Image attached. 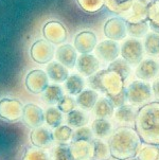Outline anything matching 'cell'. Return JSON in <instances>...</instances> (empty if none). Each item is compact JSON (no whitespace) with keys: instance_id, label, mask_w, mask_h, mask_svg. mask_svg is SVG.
<instances>
[{"instance_id":"6da1fadb","label":"cell","mask_w":159,"mask_h":160,"mask_svg":"<svg viewBox=\"0 0 159 160\" xmlns=\"http://www.w3.org/2000/svg\"><path fill=\"white\" fill-rule=\"evenodd\" d=\"M107 142L112 157L117 160L133 158L142 144L136 128L127 126H118L115 128Z\"/></svg>"},{"instance_id":"7a4b0ae2","label":"cell","mask_w":159,"mask_h":160,"mask_svg":"<svg viewBox=\"0 0 159 160\" xmlns=\"http://www.w3.org/2000/svg\"><path fill=\"white\" fill-rule=\"evenodd\" d=\"M135 128L142 143L159 145V101L138 108Z\"/></svg>"},{"instance_id":"3957f363","label":"cell","mask_w":159,"mask_h":160,"mask_svg":"<svg viewBox=\"0 0 159 160\" xmlns=\"http://www.w3.org/2000/svg\"><path fill=\"white\" fill-rule=\"evenodd\" d=\"M87 83L91 89L103 92L106 98L117 96L125 89V82L122 77L108 68L99 70L93 75L87 78Z\"/></svg>"},{"instance_id":"277c9868","label":"cell","mask_w":159,"mask_h":160,"mask_svg":"<svg viewBox=\"0 0 159 160\" xmlns=\"http://www.w3.org/2000/svg\"><path fill=\"white\" fill-rule=\"evenodd\" d=\"M127 103L135 107H142L144 105L153 102L152 84L145 81L136 80L133 81L127 87H125Z\"/></svg>"},{"instance_id":"5b68a950","label":"cell","mask_w":159,"mask_h":160,"mask_svg":"<svg viewBox=\"0 0 159 160\" xmlns=\"http://www.w3.org/2000/svg\"><path fill=\"white\" fill-rule=\"evenodd\" d=\"M143 44L138 38H126L121 46L120 55L129 65H138L143 61L144 56Z\"/></svg>"},{"instance_id":"8992f818","label":"cell","mask_w":159,"mask_h":160,"mask_svg":"<svg viewBox=\"0 0 159 160\" xmlns=\"http://www.w3.org/2000/svg\"><path fill=\"white\" fill-rule=\"evenodd\" d=\"M30 55L35 63L40 65L49 64L55 56V48L53 44H51L48 40L38 39L32 45Z\"/></svg>"},{"instance_id":"52a82bcc","label":"cell","mask_w":159,"mask_h":160,"mask_svg":"<svg viewBox=\"0 0 159 160\" xmlns=\"http://www.w3.org/2000/svg\"><path fill=\"white\" fill-rule=\"evenodd\" d=\"M23 104L17 99L3 98L0 100V118L9 122H15L21 119Z\"/></svg>"},{"instance_id":"ba28073f","label":"cell","mask_w":159,"mask_h":160,"mask_svg":"<svg viewBox=\"0 0 159 160\" xmlns=\"http://www.w3.org/2000/svg\"><path fill=\"white\" fill-rule=\"evenodd\" d=\"M25 85L28 91L31 92V93H42L46 90V88L49 86V77H48L47 72L44 71V70H31L26 77Z\"/></svg>"},{"instance_id":"9c48e42d","label":"cell","mask_w":159,"mask_h":160,"mask_svg":"<svg viewBox=\"0 0 159 160\" xmlns=\"http://www.w3.org/2000/svg\"><path fill=\"white\" fill-rule=\"evenodd\" d=\"M104 35L108 39L120 42L127 36V22L124 18L112 17L104 24Z\"/></svg>"},{"instance_id":"30bf717a","label":"cell","mask_w":159,"mask_h":160,"mask_svg":"<svg viewBox=\"0 0 159 160\" xmlns=\"http://www.w3.org/2000/svg\"><path fill=\"white\" fill-rule=\"evenodd\" d=\"M121 52V47L118 42L112 39H105L101 42H98L95 49V55L99 59H102L106 63H112L119 58Z\"/></svg>"},{"instance_id":"8fae6325","label":"cell","mask_w":159,"mask_h":160,"mask_svg":"<svg viewBox=\"0 0 159 160\" xmlns=\"http://www.w3.org/2000/svg\"><path fill=\"white\" fill-rule=\"evenodd\" d=\"M69 150L73 160H93L95 146L92 140L71 141L69 143Z\"/></svg>"},{"instance_id":"7c38bea8","label":"cell","mask_w":159,"mask_h":160,"mask_svg":"<svg viewBox=\"0 0 159 160\" xmlns=\"http://www.w3.org/2000/svg\"><path fill=\"white\" fill-rule=\"evenodd\" d=\"M46 40L53 45H60L67 38V30L60 21H49L42 28Z\"/></svg>"},{"instance_id":"4fadbf2b","label":"cell","mask_w":159,"mask_h":160,"mask_svg":"<svg viewBox=\"0 0 159 160\" xmlns=\"http://www.w3.org/2000/svg\"><path fill=\"white\" fill-rule=\"evenodd\" d=\"M21 119L25 122L26 125H28L31 128L42 126L45 123V110L38 105L29 103L23 107Z\"/></svg>"},{"instance_id":"5bb4252c","label":"cell","mask_w":159,"mask_h":160,"mask_svg":"<svg viewBox=\"0 0 159 160\" xmlns=\"http://www.w3.org/2000/svg\"><path fill=\"white\" fill-rule=\"evenodd\" d=\"M77 70L82 77L89 78L100 70V61L96 55L88 54H81L77 56Z\"/></svg>"},{"instance_id":"9a60e30c","label":"cell","mask_w":159,"mask_h":160,"mask_svg":"<svg viewBox=\"0 0 159 160\" xmlns=\"http://www.w3.org/2000/svg\"><path fill=\"white\" fill-rule=\"evenodd\" d=\"M137 112H138V107H135L131 104H125L116 108L112 118L118 126L135 127Z\"/></svg>"},{"instance_id":"2e32d148","label":"cell","mask_w":159,"mask_h":160,"mask_svg":"<svg viewBox=\"0 0 159 160\" xmlns=\"http://www.w3.org/2000/svg\"><path fill=\"white\" fill-rule=\"evenodd\" d=\"M151 0H134L131 9L123 14L127 23L141 22L147 20V9Z\"/></svg>"},{"instance_id":"e0dca14e","label":"cell","mask_w":159,"mask_h":160,"mask_svg":"<svg viewBox=\"0 0 159 160\" xmlns=\"http://www.w3.org/2000/svg\"><path fill=\"white\" fill-rule=\"evenodd\" d=\"M30 141L33 146L44 148V150L53 148V144H54L52 132H50V129L44 125L32 128L30 132Z\"/></svg>"},{"instance_id":"ac0fdd59","label":"cell","mask_w":159,"mask_h":160,"mask_svg":"<svg viewBox=\"0 0 159 160\" xmlns=\"http://www.w3.org/2000/svg\"><path fill=\"white\" fill-rule=\"evenodd\" d=\"M98 45L97 35L91 31H82L74 37L75 50L81 54H88L92 51Z\"/></svg>"},{"instance_id":"d6986e66","label":"cell","mask_w":159,"mask_h":160,"mask_svg":"<svg viewBox=\"0 0 159 160\" xmlns=\"http://www.w3.org/2000/svg\"><path fill=\"white\" fill-rule=\"evenodd\" d=\"M158 72H159L158 63L155 59L152 58L143 59L141 63L137 65V68L135 70V74L138 78V80L145 81V82L154 81L157 78Z\"/></svg>"},{"instance_id":"ffe728a7","label":"cell","mask_w":159,"mask_h":160,"mask_svg":"<svg viewBox=\"0 0 159 160\" xmlns=\"http://www.w3.org/2000/svg\"><path fill=\"white\" fill-rule=\"evenodd\" d=\"M77 51L73 46L65 44L55 50V58L58 63L64 65L68 69H72L77 61Z\"/></svg>"},{"instance_id":"44dd1931","label":"cell","mask_w":159,"mask_h":160,"mask_svg":"<svg viewBox=\"0 0 159 160\" xmlns=\"http://www.w3.org/2000/svg\"><path fill=\"white\" fill-rule=\"evenodd\" d=\"M46 72H47L49 80L55 84H62L69 77V69L65 67L64 65L56 62H50L47 64V68H46Z\"/></svg>"},{"instance_id":"7402d4cb","label":"cell","mask_w":159,"mask_h":160,"mask_svg":"<svg viewBox=\"0 0 159 160\" xmlns=\"http://www.w3.org/2000/svg\"><path fill=\"white\" fill-rule=\"evenodd\" d=\"M92 113L96 119H112L115 113V106L110 100L106 97H101L97 101L95 107L92 108Z\"/></svg>"},{"instance_id":"603a6c76","label":"cell","mask_w":159,"mask_h":160,"mask_svg":"<svg viewBox=\"0 0 159 160\" xmlns=\"http://www.w3.org/2000/svg\"><path fill=\"white\" fill-rule=\"evenodd\" d=\"M91 131H92L93 137L99 139L106 140L110 137L114 132V125L107 119H95L91 122Z\"/></svg>"},{"instance_id":"cb8c5ba5","label":"cell","mask_w":159,"mask_h":160,"mask_svg":"<svg viewBox=\"0 0 159 160\" xmlns=\"http://www.w3.org/2000/svg\"><path fill=\"white\" fill-rule=\"evenodd\" d=\"M99 93L98 91L93 90V89H84L81 93L77 96V104L81 109L88 112V110H92L95 107L97 101L99 100Z\"/></svg>"},{"instance_id":"d4e9b609","label":"cell","mask_w":159,"mask_h":160,"mask_svg":"<svg viewBox=\"0 0 159 160\" xmlns=\"http://www.w3.org/2000/svg\"><path fill=\"white\" fill-rule=\"evenodd\" d=\"M85 80L80 73H72L64 82V88L70 96H77L85 88Z\"/></svg>"},{"instance_id":"484cf974","label":"cell","mask_w":159,"mask_h":160,"mask_svg":"<svg viewBox=\"0 0 159 160\" xmlns=\"http://www.w3.org/2000/svg\"><path fill=\"white\" fill-rule=\"evenodd\" d=\"M66 122L67 125H69L72 128H77V127L87 125L89 122V116L85 110L75 108L72 112L67 113Z\"/></svg>"},{"instance_id":"4316f807","label":"cell","mask_w":159,"mask_h":160,"mask_svg":"<svg viewBox=\"0 0 159 160\" xmlns=\"http://www.w3.org/2000/svg\"><path fill=\"white\" fill-rule=\"evenodd\" d=\"M72 134H73V129L69 125H58L57 127L53 128L52 131V137L54 140V143L56 144H69L72 141Z\"/></svg>"},{"instance_id":"83f0119b","label":"cell","mask_w":159,"mask_h":160,"mask_svg":"<svg viewBox=\"0 0 159 160\" xmlns=\"http://www.w3.org/2000/svg\"><path fill=\"white\" fill-rule=\"evenodd\" d=\"M64 97V90L60 85H49L46 90L42 92V99L46 104L50 106L57 105L61 99Z\"/></svg>"},{"instance_id":"f1b7e54d","label":"cell","mask_w":159,"mask_h":160,"mask_svg":"<svg viewBox=\"0 0 159 160\" xmlns=\"http://www.w3.org/2000/svg\"><path fill=\"white\" fill-rule=\"evenodd\" d=\"M63 120V112L57 106H49L45 110V123L50 128H55L61 125Z\"/></svg>"},{"instance_id":"f546056e","label":"cell","mask_w":159,"mask_h":160,"mask_svg":"<svg viewBox=\"0 0 159 160\" xmlns=\"http://www.w3.org/2000/svg\"><path fill=\"white\" fill-rule=\"evenodd\" d=\"M135 158L137 160H159V146L142 143Z\"/></svg>"},{"instance_id":"4dcf8cb0","label":"cell","mask_w":159,"mask_h":160,"mask_svg":"<svg viewBox=\"0 0 159 160\" xmlns=\"http://www.w3.org/2000/svg\"><path fill=\"white\" fill-rule=\"evenodd\" d=\"M144 52L150 56H159V34L149 32L144 37Z\"/></svg>"},{"instance_id":"1f68e13d","label":"cell","mask_w":159,"mask_h":160,"mask_svg":"<svg viewBox=\"0 0 159 160\" xmlns=\"http://www.w3.org/2000/svg\"><path fill=\"white\" fill-rule=\"evenodd\" d=\"M147 22L153 32L159 34V0H152L147 9Z\"/></svg>"},{"instance_id":"d6a6232c","label":"cell","mask_w":159,"mask_h":160,"mask_svg":"<svg viewBox=\"0 0 159 160\" xmlns=\"http://www.w3.org/2000/svg\"><path fill=\"white\" fill-rule=\"evenodd\" d=\"M93 146H95V155L93 160H108L112 158L108 142H106L103 139L93 138L92 139Z\"/></svg>"},{"instance_id":"836d02e7","label":"cell","mask_w":159,"mask_h":160,"mask_svg":"<svg viewBox=\"0 0 159 160\" xmlns=\"http://www.w3.org/2000/svg\"><path fill=\"white\" fill-rule=\"evenodd\" d=\"M134 0H105L107 10L116 14L123 15L131 9Z\"/></svg>"},{"instance_id":"e575fe53","label":"cell","mask_w":159,"mask_h":160,"mask_svg":"<svg viewBox=\"0 0 159 160\" xmlns=\"http://www.w3.org/2000/svg\"><path fill=\"white\" fill-rule=\"evenodd\" d=\"M150 32V26L147 20L141 22L127 23V34L134 38H143Z\"/></svg>"},{"instance_id":"d590c367","label":"cell","mask_w":159,"mask_h":160,"mask_svg":"<svg viewBox=\"0 0 159 160\" xmlns=\"http://www.w3.org/2000/svg\"><path fill=\"white\" fill-rule=\"evenodd\" d=\"M107 68L119 73L121 77H122L123 80H124V82H126V80L129 78L131 72H132L131 65H129L126 61H124L123 58H119L117 59H115L114 62H112V63H109Z\"/></svg>"},{"instance_id":"8d00e7d4","label":"cell","mask_w":159,"mask_h":160,"mask_svg":"<svg viewBox=\"0 0 159 160\" xmlns=\"http://www.w3.org/2000/svg\"><path fill=\"white\" fill-rule=\"evenodd\" d=\"M22 160H52L50 154L44 148H39L36 146L29 148L25 152Z\"/></svg>"},{"instance_id":"74e56055","label":"cell","mask_w":159,"mask_h":160,"mask_svg":"<svg viewBox=\"0 0 159 160\" xmlns=\"http://www.w3.org/2000/svg\"><path fill=\"white\" fill-rule=\"evenodd\" d=\"M51 159L52 160H73L69 150V145L67 144H56L51 148Z\"/></svg>"},{"instance_id":"f35d334b","label":"cell","mask_w":159,"mask_h":160,"mask_svg":"<svg viewBox=\"0 0 159 160\" xmlns=\"http://www.w3.org/2000/svg\"><path fill=\"white\" fill-rule=\"evenodd\" d=\"M77 2L81 9L88 13L98 12L105 4V0H77Z\"/></svg>"},{"instance_id":"ab89813d","label":"cell","mask_w":159,"mask_h":160,"mask_svg":"<svg viewBox=\"0 0 159 160\" xmlns=\"http://www.w3.org/2000/svg\"><path fill=\"white\" fill-rule=\"evenodd\" d=\"M77 106V101L73 98V96H70V94H64V97L61 99V101L57 103V107L63 113H69L70 112H72L73 109H75Z\"/></svg>"},{"instance_id":"60d3db41","label":"cell","mask_w":159,"mask_h":160,"mask_svg":"<svg viewBox=\"0 0 159 160\" xmlns=\"http://www.w3.org/2000/svg\"><path fill=\"white\" fill-rule=\"evenodd\" d=\"M93 134L91 131V127H88L87 125L81 126L77 128H74L73 134H72V141H79V140H92Z\"/></svg>"},{"instance_id":"b9f144b4","label":"cell","mask_w":159,"mask_h":160,"mask_svg":"<svg viewBox=\"0 0 159 160\" xmlns=\"http://www.w3.org/2000/svg\"><path fill=\"white\" fill-rule=\"evenodd\" d=\"M110 100V102L112 103V105L115 106V108H118L120 106L127 104V98H126V90L124 89L123 91H121L120 93H118L117 96L108 98Z\"/></svg>"},{"instance_id":"7bdbcfd3","label":"cell","mask_w":159,"mask_h":160,"mask_svg":"<svg viewBox=\"0 0 159 160\" xmlns=\"http://www.w3.org/2000/svg\"><path fill=\"white\" fill-rule=\"evenodd\" d=\"M152 90H153V96L156 101H159V78H156L152 83Z\"/></svg>"},{"instance_id":"ee69618b","label":"cell","mask_w":159,"mask_h":160,"mask_svg":"<svg viewBox=\"0 0 159 160\" xmlns=\"http://www.w3.org/2000/svg\"><path fill=\"white\" fill-rule=\"evenodd\" d=\"M125 160H137L135 157H133V158H128V159H125Z\"/></svg>"},{"instance_id":"f6af8a7d","label":"cell","mask_w":159,"mask_h":160,"mask_svg":"<svg viewBox=\"0 0 159 160\" xmlns=\"http://www.w3.org/2000/svg\"><path fill=\"white\" fill-rule=\"evenodd\" d=\"M108 160H117V159H115V158H112H112H109Z\"/></svg>"},{"instance_id":"bcb514c9","label":"cell","mask_w":159,"mask_h":160,"mask_svg":"<svg viewBox=\"0 0 159 160\" xmlns=\"http://www.w3.org/2000/svg\"><path fill=\"white\" fill-rule=\"evenodd\" d=\"M158 67H159V62H158Z\"/></svg>"}]
</instances>
